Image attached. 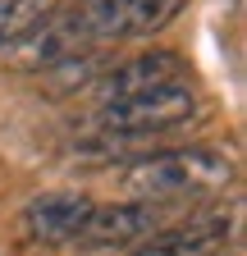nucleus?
I'll list each match as a JSON object with an SVG mask.
<instances>
[{
  "label": "nucleus",
  "mask_w": 247,
  "mask_h": 256,
  "mask_svg": "<svg viewBox=\"0 0 247 256\" xmlns=\"http://www.w3.org/2000/svg\"><path fill=\"white\" fill-rule=\"evenodd\" d=\"M234 183V156L220 146H178L160 156H142L124 170V188L138 202H183L202 192H220Z\"/></svg>",
  "instance_id": "f257e3e1"
},
{
  "label": "nucleus",
  "mask_w": 247,
  "mask_h": 256,
  "mask_svg": "<svg viewBox=\"0 0 247 256\" xmlns=\"http://www.w3.org/2000/svg\"><path fill=\"white\" fill-rule=\"evenodd\" d=\"M197 114V92L188 78L160 82L138 96H119V101L96 110V138H151V133H170V128L188 124Z\"/></svg>",
  "instance_id": "f03ea898"
},
{
  "label": "nucleus",
  "mask_w": 247,
  "mask_h": 256,
  "mask_svg": "<svg viewBox=\"0 0 247 256\" xmlns=\"http://www.w3.org/2000/svg\"><path fill=\"white\" fill-rule=\"evenodd\" d=\"M78 50H92V37H87L82 14L74 5V10H50L42 18V28H32L23 42H14L0 55H5V64L18 69V74H46V69H55L60 60H69Z\"/></svg>",
  "instance_id": "7ed1b4c3"
},
{
  "label": "nucleus",
  "mask_w": 247,
  "mask_h": 256,
  "mask_svg": "<svg viewBox=\"0 0 247 256\" xmlns=\"http://www.w3.org/2000/svg\"><path fill=\"white\" fill-rule=\"evenodd\" d=\"M165 229L160 202H110V206H92L74 247L82 252H114V247H138L142 238H156Z\"/></svg>",
  "instance_id": "20e7f679"
},
{
  "label": "nucleus",
  "mask_w": 247,
  "mask_h": 256,
  "mask_svg": "<svg viewBox=\"0 0 247 256\" xmlns=\"http://www.w3.org/2000/svg\"><path fill=\"white\" fill-rule=\"evenodd\" d=\"M96 206L82 192H42L18 210V234L28 242H42V247H64L78 238L87 210Z\"/></svg>",
  "instance_id": "39448f33"
},
{
  "label": "nucleus",
  "mask_w": 247,
  "mask_h": 256,
  "mask_svg": "<svg viewBox=\"0 0 247 256\" xmlns=\"http://www.w3.org/2000/svg\"><path fill=\"white\" fill-rule=\"evenodd\" d=\"M174 78H183V60L174 50H151V55H133L124 64L101 69V78L87 92L96 96L101 106H110V101H119V96H138V92H151V87L174 82Z\"/></svg>",
  "instance_id": "423d86ee"
},
{
  "label": "nucleus",
  "mask_w": 247,
  "mask_h": 256,
  "mask_svg": "<svg viewBox=\"0 0 247 256\" xmlns=\"http://www.w3.org/2000/svg\"><path fill=\"white\" fill-rule=\"evenodd\" d=\"M229 220H192L178 234H160V242H142L128 256H220Z\"/></svg>",
  "instance_id": "0eeeda50"
},
{
  "label": "nucleus",
  "mask_w": 247,
  "mask_h": 256,
  "mask_svg": "<svg viewBox=\"0 0 247 256\" xmlns=\"http://www.w3.org/2000/svg\"><path fill=\"white\" fill-rule=\"evenodd\" d=\"M101 55H92V50H78V55H69V60H60L55 69H46V74H37L42 78V87H46V96H74V92H87L92 82L101 78Z\"/></svg>",
  "instance_id": "6e6552de"
},
{
  "label": "nucleus",
  "mask_w": 247,
  "mask_h": 256,
  "mask_svg": "<svg viewBox=\"0 0 247 256\" xmlns=\"http://www.w3.org/2000/svg\"><path fill=\"white\" fill-rule=\"evenodd\" d=\"M50 10H55V0H0V50H10L32 28H42Z\"/></svg>",
  "instance_id": "1a4fd4ad"
},
{
  "label": "nucleus",
  "mask_w": 247,
  "mask_h": 256,
  "mask_svg": "<svg viewBox=\"0 0 247 256\" xmlns=\"http://www.w3.org/2000/svg\"><path fill=\"white\" fill-rule=\"evenodd\" d=\"M183 0H128V14H124V37H151L178 18Z\"/></svg>",
  "instance_id": "9d476101"
}]
</instances>
